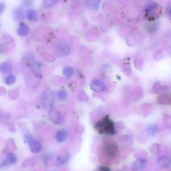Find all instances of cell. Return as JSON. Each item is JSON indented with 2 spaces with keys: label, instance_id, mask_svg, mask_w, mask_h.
Segmentation results:
<instances>
[{
  "label": "cell",
  "instance_id": "10",
  "mask_svg": "<svg viewBox=\"0 0 171 171\" xmlns=\"http://www.w3.org/2000/svg\"><path fill=\"white\" fill-rule=\"evenodd\" d=\"M157 163L160 167L165 169H168L170 167L171 160L168 156H161L157 160Z\"/></svg>",
  "mask_w": 171,
  "mask_h": 171
},
{
  "label": "cell",
  "instance_id": "8",
  "mask_svg": "<svg viewBox=\"0 0 171 171\" xmlns=\"http://www.w3.org/2000/svg\"><path fill=\"white\" fill-rule=\"evenodd\" d=\"M147 160L144 159H138L133 163L131 167L132 171H142L146 168Z\"/></svg>",
  "mask_w": 171,
  "mask_h": 171
},
{
  "label": "cell",
  "instance_id": "21",
  "mask_svg": "<svg viewBox=\"0 0 171 171\" xmlns=\"http://www.w3.org/2000/svg\"><path fill=\"white\" fill-rule=\"evenodd\" d=\"M59 2L57 0H45L43 1L42 5L43 7L50 8L55 6Z\"/></svg>",
  "mask_w": 171,
  "mask_h": 171
},
{
  "label": "cell",
  "instance_id": "15",
  "mask_svg": "<svg viewBox=\"0 0 171 171\" xmlns=\"http://www.w3.org/2000/svg\"><path fill=\"white\" fill-rule=\"evenodd\" d=\"M12 66L8 62H3L0 64V71L4 73H10L12 71Z\"/></svg>",
  "mask_w": 171,
  "mask_h": 171
},
{
  "label": "cell",
  "instance_id": "3",
  "mask_svg": "<svg viewBox=\"0 0 171 171\" xmlns=\"http://www.w3.org/2000/svg\"><path fill=\"white\" fill-rule=\"evenodd\" d=\"M24 141L29 144V150L32 152L38 153L41 151L42 147L41 143L32 135H26L25 136Z\"/></svg>",
  "mask_w": 171,
  "mask_h": 171
},
{
  "label": "cell",
  "instance_id": "18",
  "mask_svg": "<svg viewBox=\"0 0 171 171\" xmlns=\"http://www.w3.org/2000/svg\"><path fill=\"white\" fill-rule=\"evenodd\" d=\"M143 92L142 89L139 87H137L133 90V99L137 100H139L142 97Z\"/></svg>",
  "mask_w": 171,
  "mask_h": 171
},
{
  "label": "cell",
  "instance_id": "22",
  "mask_svg": "<svg viewBox=\"0 0 171 171\" xmlns=\"http://www.w3.org/2000/svg\"><path fill=\"white\" fill-rule=\"evenodd\" d=\"M57 96L60 100L64 101L67 100L68 97V94L66 90H61L58 92Z\"/></svg>",
  "mask_w": 171,
  "mask_h": 171
},
{
  "label": "cell",
  "instance_id": "17",
  "mask_svg": "<svg viewBox=\"0 0 171 171\" xmlns=\"http://www.w3.org/2000/svg\"><path fill=\"white\" fill-rule=\"evenodd\" d=\"M26 17L30 21L34 22L37 19V15L36 11L34 9H29L26 12Z\"/></svg>",
  "mask_w": 171,
  "mask_h": 171
},
{
  "label": "cell",
  "instance_id": "28",
  "mask_svg": "<svg viewBox=\"0 0 171 171\" xmlns=\"http://www.w3.org/2000/svg\"><path fill=\"white\" fill-rule=\"evenodd\" d=\"M96 171H111L110 169L105 166H100L97 169Z\"/></svg>",
  "mask_w": 171,
  "mask_h": 171
},
{
  "label": "cell",
  "instance_id": "23",
  "mask_svg": "<svg viewBox=\"0 0 171 171\" xmlns=\"http://www.w3.org/2000/svg\"><path fill=\"white\" fill-rule=\"evenodd\" d=\"M142 107L144 116L147 117L151 113L152 108L150 104H144L142 105Z\"/></svg>",
  "mask_w": 171,
  "mask_h": 171
},
{
  "label": "cell",
  "instance_id": "31",
  "mask_svg": "<svg viewBox=\"0 0 171 171\" xmlns=\"http://www.w3.org/2000/svg\"><path fill=\"white\" fill-rule=\"evenodd\" d=\"M168 14H169V16L170 15V4L168 6L167 10Z\"/></svg>",
  "mask_w": 171,
  "mask_h": 171
},
{
  "label": "cell",
  "instance_id": "11",
  "mask_svg": "<svg viewBox=\"0 0 171 171\" xmlns=\"http://www.w3.org/2000/svg\"><path fill=\"white\" fill-rule=\"evenodd\" d=\"M171 101V95L169 93L160 95L156 99L157 104L161 105H170Z\"/></svg>",
  "mask_w": 171,
  "mask_h": 171
},
{
  "label": "cell",
  "instance_id": "9",
  "mask_svg": "<svg viewBox=\"0 0 171 171\" xmlns=\"http://www.w3.org/2000/svg\"><path fill=\"white\" fill-rule=\"evenodd\" d=\"M153 89L155 93L160 95L168 93L170 90L169 87L163 86L159 82L155 83Z\"/></svg>",
  "mask_w": 171,
  "mask_h": 171
},
{
  "label": "cell",
  "instance_id": "25",
  "mask_svg": "<svg viewBox=\"0 0 171 171\" xmlns=\"http://www.w3.org/2000/svg\"><path fill=\"white\" fill-rule=\"evenodd\" d=\"M16 80V77L14 75H10L8 76L5 79V83L7 85H11L14 84Z\"/></svg>",
  "mask_w": 171,
  "mask_h": 171
},
{
  "label": "cell",
  "instance_id": "2",
  "mask_svg": "<svg viewBox=\"0 0 171 171\" xmlns=\"http://www.w3.org/2000/svg\"><path fill=\"white\" fill-rule=\"evenodd\" d=\"M103 149L105 155L109 161L113 160L118 155V147L115 143L110 142L106 143Z\"/></svg>",
  "mask_w": 171,
  "mask_h": 171
},
{
  "label": "cell",
  "instance_id": "1",
  "mask_svg": "<svg viewBox=\"0 0 171 171\" xmlns=\"http://www.w3.org/2000/svg\"><path fill=\"white\" fill-rule=\"evenodd\" d=\"M95 128L101 134L114 135L116 133L115 124L108 115L98 121Z\"/></svg>",
  "mask_w": 171,
  "mask_h": 171
},
{
  "label": "cell",
  "instance_id": "5",
  "mask_svg": "<svg viewBox=\"0 0 171 171\" xmlns=\"http://www.w3.org/2000/svg\"><path fill=\"white\" fill-rule=\"evenodd\" d=\"M90 86L92 90L97 93L104 91L106 88L105 83L101 80L98 79L92 80L90 82Z\"/></svg>",
  "mask_w": 171,
  "mask_h": 171
},
{
  "label": "cell",
  "instance_id": "20",
  "mask_svg": "<svg viewBox=\"0 0 171 171\" xmlns=\"http://www.w3.org/2000/svg\"><path fill=\"white\" fill-rule=\"evenodd\" d=\"M73 69L70 67L66 66L63 70V73L64 76L67 78H70L74 74Z\"/></svg>",
  "mask_w": 171,
  "mask_h": 171
},
{
  "label": "cell",
  "instance_id": "27",
  "mask_svg": "<svg viewBox=\"0 0 171 171\" xmlns=\"http://www.w3.org/2000/svg\"><path fill=\"white\" fill-rule=\"evenodd\" d=\"M33 2L31 1H24L22 3L23 6L25 7H29L33 5Z\"/></svg>",
  "mask_w": 171,
  "mask_h": 171
},
{
  "label": "cell",
  "instance_id": "6",
  "mask_svg": "<svg viewBox=\"0 0 171 171\" xmlns=\"http://www.w3.org/2000/svg\"><path fill=\"white\" fill-rule=\"evenodd\" d=\"M50 120L56 124H59L62 121V116L59 111L55 109L50 110L49 114Z\"/></svg>",
  "mask_w": 171,
  "mask_h": 171
},
{
  "label": "cell",
  "instance_id": "19",
  "mask_svg": "<svg viewBox=\"0 0 171 171\" xmlns=\"http://www.w3.org/2000/svg\"><path fill=\"white\" fill-rule=\"evenodd\" d=\"M70 158V156L69 155L65 156L64 158L59 156L57 158L56 161V165L60 166L63 165L67 163Z\"/></svg>",
  "mask_w": 171,
  "mask_h": 171
},
{
  "label": "cell",
  "instance_id": "14",
  "mask_svg": "<svg viewBox=\"0 0 171 171\" xmlns=\"http://www.w3.org/2000/svg\"><path fill=\"white\" fill-rule=\"evenodd\" d=\"M87 8L94 11L98 10L100 6V2L97 1H87L84 3Z\"/></svg>",
  "mask_w": 171,
  "mask_h": 171
},
{
  "label": "cell",
  "instance_id": "29",
  "mask_svg": "<svg viewBox=\"0 0 171 171\" xmlns=\"http://www.w3.org/2000/svg\"><path fill=\"white\" fill-rule=\"evenodd\" d=\"M51 157L49 155H46L43 156L42 157V160L44 163L45 164H47L48 161L50 159Z\"/></svg>",
  "mask_w": 171,
  "mask_h": 171
},
{
  "label": "cell",
  "instance_id": "30",
  "mask_svg": "<svg viewBox=\"0 0 171 171\" xmlns=\"http://www.w3.org/2000/svg\"><path fill=\"white\" fill-rule=\"evenodd\" d=\"M5 9V4L3 3L0 2V15L4 11Z\"/></svg>",
  "mask_w": 171,
  "mask_h": 171
},
{
  "label": "cell",
  "instance_id": "7",
  "mask_svg": "<svg viewBox=\"0 0 171 171\" xmlns=\"http://www.w3.org/2000/svg\"><path fill=\"white\" fill-rule=\"evenodd\" d=\"M56 54L60 57H63L66 56L70 53L71 49L67 45L65 44H60L56 47Z\"/></svg>",
  "mask_w": 171,
  "mask_h": 171
},
{
  "label": "cell",
  "instance_id": "4",
  "mask_svg": "<svg viewBox=\"0 0 171 171\" xmlns=\"http://www.w3.org/2000/svg\"><path fill=\"white\" fill-rule=\"evenodd\" d=\"M42 101L43 106L48 108L52 107L54 101L53 93L50 91L44 92L42 96Z\"/></svg>",
  "mask_w": 171,
  "mask_h": 171
},
{
  "label": "cell",
  "instance_id": "24",
  "mask_svg": "<svg viewBox=\"0 0 171 171\" xmlns=\"http://www.w3.org/2000/svg\"><path fill=\"white\" fill-rule=\"evenodd\" d=\"M7 158L9 163L11 164H15L17 161L16 156L12 152H9L7 155Z\"/></svg>",
  "mask_w": 171,
  "mask_h": 171
},
{
  "label": "cell",
  "instance_id": "16",
  "mask_svg": "<svg viewBox=\"0 0 171 171\" xmlns=\"http://www.w3.org/2000/svg\"><path fill=\"white\" fill-rule=\"evenodd\" d=\"M14 19L16 20H21L24 17V12L22 9L20 8H16L13 13Z\"/></svg>",
  "mask_w": 171,
  "mask_h": 171
},
{
  "label": "cell",
  "instance_id": "13",
  "mask_svg": "<svg viewBox=\"0 0 171 171\" xmlns=\"http://www.w3.org/2000/svg\"><path fill=\"white\" fill-rule=\"evenodd\" d=\"M20 27L17 30V34L21 37L27 36L29 31V26L23 22L20 23Z\"/></svg>",
  "mask_w": 171,
  "mask_h": 171
},
{
  "label": "cell",
  "instance_id": "26",
  "mask_svg": "<svg viewBox=\"0 0 171 171\" xmlns=\"http://www.w3.org/2000/svg\"><path fill=\"white\" fill-rule=\"evenodd\" d=\"M165 124L166 128H171V117L167 114H165L164 115Z\"/></svg>",
  "mask_w": 171,
  "mask_h": 171
},
{
  "label": "cell",
  "instance_id": "32",
  "mask_svg": "<svg viewBox=\"0 0 171 171\" xmlns=\"http://www.w3.org/2000/svg\"><path fill=\"white\" fill-rule=\"evenodd\" d=\"M117 171H122L120 170H118Z\"/></svg>",
  "mask_w": 171,
  "mask_h": 171
},
{
  "label": "cell",
  "instance_id": "12",
  "mask_svg": "<svg viewBox=\"0 0 171 171\" xmlns=\"http://www.w3.org/2000/svg\"><path fill=\"white\" fill-rule=\"evenodd\" d=\"M69 133L68 131L64 129L59 130L56 134L57 142L59 143H63L66 141L68 138Z\"/></svg>",
  "mask_w": 171,
  "mask_h": 171
}]
</instances>
